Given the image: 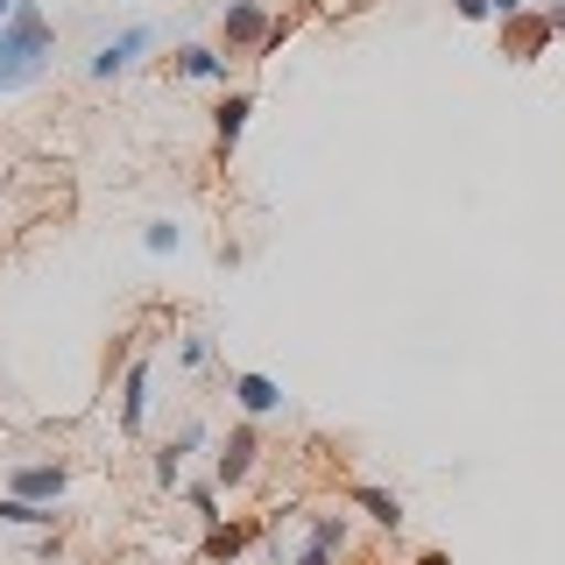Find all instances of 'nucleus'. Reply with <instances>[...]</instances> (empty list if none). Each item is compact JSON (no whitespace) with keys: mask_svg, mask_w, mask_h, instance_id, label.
I'll return each instance as SVG.
<instances>
[{"mask_svg":"<svg viewBox=\"0 0 565 565\" xmlns=\"http://www.w3.org/2000/svg\"><path fill=\"white\" fill-rule=\"evenodd\" d=\"M544 22H552V29H565V0H544Z\"/></svg>","mask_w":565,"mask_h":565,"instance_id":"aec40b11","label":"nucleus"},{"mask_svg":"<svg viewBox=\"0 0 565 565\" xmlns=\"http://www.w3.org/2000/svg\"><path fill=\"white\" fill-rule=\"evenodd\" d=\"M14 8H22V0H0V22H8V14H14Z\"/></svg>","mask_w":565,"mask_h":565,"instance_id":"4be33fe9","label":"nucleus"},{"mask_svg":"<svg viewBox=\"0 0 565 565\" xmlns=\"http://www.w3.org/2000/svg\"><path fill=\"white\" fill-rule=\"evenodd\" d=\"M0 523H29V530H57L50 502H22V494H0Z\"/></svg>","mask_w":565,"mask_h":565,"instance_id":"9b49d317","label":"nucleus"},{"mask_svg":"<svg viewBox=\"0 0 565 565\" xmlns=\"http://www.w3.org/2000/svg\"><path fill=\"white\" fill-rule=\"evenodd\" d=\"M247 114H255V99H247V93H226V99H220V114H212V128H220V149H234V141H241Z\"/></svg>","mask_w":565,"mask_h":565,"instance_id":"9d476101","label":"nucleus"},{"mask_svg":"<svg viewBox=\"0 0 565 565\" xmlns=\"http://www.w3.org/2000/svg\"><path fill=\"white\" fill-rule=\"evenodd\" d=\"M191 509L205 516V530H220V516H226V509H220V488H191Z\"/></svg>","mask_w":565,"mask_h":565,"instance_id":"dca6fc26","label":"nucleus"},{"mask_svg":"<svg viewBox=\"0 0 565 565\" xmlns=\"http://www.w3.org/2000/svg\"><path fill=\"white\" fill-rule=\"evenodd\" d=\"M64 488H71V473L57 467V459H29V467L8 473V494H22V502H50V509H57Z\"/></svg>","mask_w":565,"mask_h":565,"instance_id":"20e7f679","label":"nucleus"},{"mask_svg":"<svg viewBox=\"0 0 565 565\" xmlns=\"http://www.w3.org/2000/svg\"><path fill=\"white\" fill-rule=\"evenodd\" d=\"M205 353H212L205 332H184V340H177V361H184V367H205Z\"/></svg>","mask_w":565,"mask_h":565,"instance_id":"f3484780","label":"nucleus"},{"mask_svg":"<svg viewBox=\"0 0 565 565\" xmlns=\"http://www.w3.org/2000/svg\"><path fill=\"white\" fill-rule=\"evenodd\" d=\"M149 35H156L149 22H135V29H120L114 43H99V50H93V78H120V71H128L141 50H149Z\"/></svg>","mask_w":565,"mask_h":565,"instance_id":"39448f33","label":"nucleus"},{"mask_svg":"<svg viewBox=\"0 0 565 565\" xmlns=\"http://www.w3.org/2000/svg\"><path fill=\"white\" fill-rule=\"evenodd\" d=\"M417 565H452V558H446V552H424V558H417Z\"/></svg>","mask_w":565,"mask_h":565,"instance_id":"412c9836","label":"nucleus"},{"mask_svg":"<svg viewBox=\"0 0 565 565\" xmlns=\"http://www.w3.org/2000/svg\"><path fill=\"white\" fill-rule=\"evenodd\" d=\"M340 552H347V516H318L305 552H297V565H340Z\"/></svg>","mask_w":565,"mask_h":565,"instance_id":"423d86ee","label":"nucleus"},{"mask_svg":"<svg viewBox=\"0 0 565 565\" xmlns=\"http://www.w3.org/2000/svg\"><path fill=\"white\" fill-rule=\"evenodd\" d=\"M177 71H184V78H226V57L205 50V43H184L177 50Z\"/></svg>","mask_w":565,"mask_h":565,"instance_id":"ddd939ff","label":"nucleus"},{"mask_svg":"<svg viewBox=\"0 0 565 565\" xmlns=\"http://www.w3.org/2000/svg\"><path fill=\"white\" fill-rule=\"evenodd\" d=\"M234 403H241V417H269V411H282V388L247 367V375H234Z\"/></svg>","mask_w":565,"mask_h":565,"instance_id":"6e6552de","label":"nucleus"},{"mask_svg":"<svg viewBox=\"0 0 565 565\" xmlns=\"http://www.w3.org/2000/svg\"><path fill=\"white\" fill-rule=\"evenodd\" d=\"M255 452H262V431H255V417H247V424H234V431H226L220 459H212V481H220V488H241L247 473H255Z\"/></svg>","mask_w":565,"mask_h":565,"instance_id":"7ed1b4c3","label":"nucleus"},{"mask_svg":"<svg viewBox=\"0 0 565 565\" xmlns=\"http://www.w3.org/2000/svg\"><path fill=\"white\" fill-rule=\"evenodd\" d=\"M141 417H149V361H128V375H120V431H141Z\"/></svg>","mask_w":565,"mask_h":565,"instance_id":"0eeeda50","label":"nucleus"},{"mask_svg":"<svg viewBox=\"0 0 565 565\" xmlns=\"http://www.w3.org/2000/svg\"><path fill=\"white\" fill-rule=\"evenodd\" d=\"M247 552V530L241 523H220V530H205V565H234Z\"/></svg>","mask_w":565,"mask_h":565,"instance_id":"f8f14e48","label":"nucleus"},{"mask_svg":"<svg viewBox=\"0 0 565 565\" xmlns=\"http://www.w3.org/2000/svg\"><path fill=\"white\" fill-rule=\"evenodd\" d=\"M353 509H367V516H375L382 530H403V502H396L388 488H375V481H361V488H353Z\"/></svg>","mask_w":565,"mask_h":565,"instance_id":"1a4fd4ad","label":"nucleus"},{"mask_svg":"<svg viewBox=\"0 0 565 565\" xmlns=\"http://www.w3.org/2000/svg\"><path fill=\"white\" fill-rule=\"evenodd\" d=\"M156 481H163V488H177V481H184V446H177V438H170L163 452H156Z\"/></svg>","mask_w":565,"mask_h":565,"instance_id":"4468645a","label":"nucleus"},{"mask_svg":"<svg viewBox=\"0 0 565 565\" xmlns=\"http://www.w3.org/2000/svg\"><path fill=\"white\" fill-rule=\"evenodd\" d=\"M177 241H184V234H177L170 220H149V234H141V247H149V255H170Z\"/></svg>","mask_w":565,"mask_h":565,"instance_id":"2eb2a0df","label":"nucleus"},{"mask_svg":"<svg viewBox=\"0 0 565 565\" xmlns=\"http://www.w3.org/2000/svg\"><path fill=\"white\" fill-rule=\"evenodd\" d=\"M269 29H276V14L262 0H226V14H220L226 50H269Z\"/></svg>","mask_w":565,"mask_h":565,"instance_id":"f03ea898","label":"nucleus"},{"mask_svg":"<svg viewBox=\"0 0 565 565\" xmlns=\"http://www.w3.org/2000/svg\"><path fill=\"white\" fill-rule=\"evenodd\" d=\"M459 8V22H488V0H452Z\"/></svg>","mask_w":565,"mask_h":565,"instance_id":"6ab92c4d","label":"nucleus"},{"mask_svg":"<svg viewBox=\"0 0 565 565\" xmlns=\"http://www.w3.org/2000/svg\"><path fill=\"white\" fill-rule=\"evenodd\" d=\"M488 14H502V22H516V14H530V0H488Z\"/></svg>","mask_w":565,"mask_h":565,"instance_id":"a211bd4d","label":"nucleus"},{"mask_svg":"<svg viewBox=\"0 0 565 565\" xmlns=\"http://www.w3.org/2000/svg\"><path fill=\"white\" fill-rule=\"evenodd\" d=\"M50 57H57L50 14L35 8V0H22V8L0 22V93H22V85H35L50 71Z\"/></svg>","mask_w":565,"mask_h":565,"instance_id":"f257e3e1","label":"nucleus"}]
</instances>
